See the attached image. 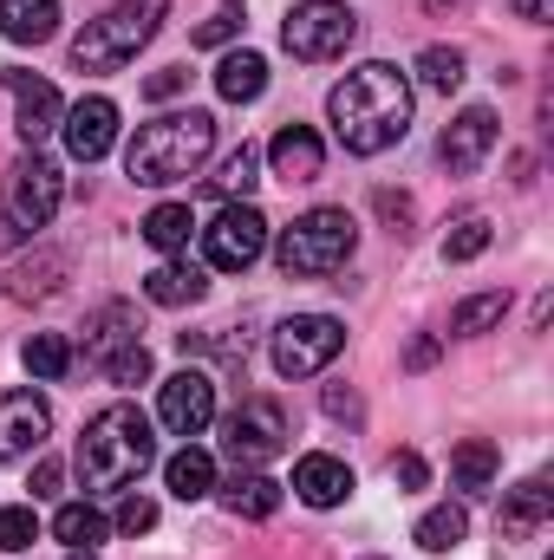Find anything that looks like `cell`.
<instances>
[{
	"mask_svg": "<svg viewBox=\"0 0 554 560\" xmlns=\"http://www.w3.org/2000/svg\"><path fill=\"white\" fill-rule=\"evenodd\" d=\"M326 118L353 156H379L412 131V79L385 59H366L326 92Z\"/></svg>",
	"mask_w": 554,
	"mask_h": 560,
	"instance_id": "6da1fadb",
	"label": "cell"
},
{
	"mask_svg": "<svg viewBox=\"0 0 554 560\" xmlns=\"http://www.w3.org/2000/svg\"><path fill=\"white\" fill-rule=\"evenodd\" d=\"M150 463H157V436H150V418L138 405H105L79 436V476H85L92 495L131 489Z\"/></svg>",
	"mask_w": 554,
	"mask_h": 560,
	"instance_id": "7a4b0ae2",
	"label": "cell"
},
{
	"mask_svg": "<svg viewBox=\"0 0 554 560\" xmlns=\"http://www.w3.org/2000/svg\"><path fill=\"white\" fill-rule=\"evenodd\" d=\"M209 150H216V118L209 112H170V118H150L131 138L125 170H131L138 189H170V183L196 176Z\"/></svg>",
	"mask_w": 554,
	"mask_h": 560,
	"instance_id": "3957f363",
	"label": "cell"
},
{
	"mask_svg": "<svg viewBox=\"0 0 554 560\" xmlns=\"http://www.w3.org/2000/svg\"><path fill=\"white\" fill-rule=\"evenodd\" d=\"M163 13H170V0H118L112 13L85 20V33L72 39V66L79 72H125L143 46L157 39Z\"/></svg>",
	"mask_w": 554,
	"mask_h": 560,
	"instance_id": "277c9868",
	"label": "cell"
},
{
	"mask_svg": "<svg viewBox=\"0 0 554 560\" xmlns=\"http://www.w3.org/2000/svg\"><path fill=\"white\" fill-rule=\"evenodd\" d=\"M359 248V222L346 209H307L293 229H280L275 242V261L287 280H320V275H339Z\"/></svg>",
	"mask_w": 554,
	"mask_h": 560,
	"instance_id": "5b68a950",
	"label": "cell"
},
{
	"mask_svg": "<svg viewBox=\"0 0 554 560\" xmlns=\"http://www.w3.org/2000/svg\"><path fill=\"white\" fill-rule=\"evenodd\" d=\"M59 196H66L59 163L39 156V150L20 156V163L7 170V189H0V255L20 248V242H33V235L59 215Z\"/></svg>",
	"mask_w": 554,
	"mask_h": 560,
	"instance_id": "8992f818",
	"label": "cell"
},
{
	"mask_svg": "<svg viewBox=\"0 0 554 560\" xmlns=\"http://www.w3.org/2000/svg\"><path fill=\"white\" fill-rule=\"evenodd\" d=\"M353 39H359V13L339 7V0H300V7L287 13V26H280V46H287L293 59H307V66L339 59Z\"/></svg>",
	"mask_w": 554,
	"mask_h": 560,
	"instance_id": "52a82bcc",
	"label": "cell"
},
{
	"mask_svg": "<svg viewBox=\"0 0 554 560\" xmlns=\"http://www.w3.org/2000/svg\"><path fill=\"white\" fill-rule=\"evenodd\" d=\"M346 352V326L333 313H293L275 332V372L280 378H313Z\"/></svg>",
	"mask_w": 554,
	"mask_h": 560,
	"instance_id": "ba28073f",
	"label": "cell"
},
{
	"mask_svg": "<svg viewBox=\"0 0 554 560\" xmlns=\"http://www.w3.org/2000/svg\"><path fill=\"white\" fill-rule=\"evenodd\" d=\"M262 248H268V215L249 209V202H222V215L203 229V255H209V268H222V275L255 268Z\"/></svg>",
	"mask_w": 554,
	"mask_h": 560,
	"instance_id": "9c48e42d",
	"label": "cell"
},
{
	"mask_svg": "<svg viewBox=\"0 0 554 560\" xmlns=\"http://www.w3.org/2000/svg\"><path fill=\"white\" fill-rule=\"evenodd\" d=\"M280 443H287V411H280L275 398H249L235 418L222 423V450L242 469H262L268 456H280Z\"/></svg>",
	"mask_w": 554,
	"mask_h": 560,
	"instance_id": "30bf717a",
	"label": "cell"
},
{
	"mask_svg": "<svg viewBox=\"0 0 554 560\" xmlns=\"http://www.w3.org/2000/svg\"><path fill=\"white\" fill-rule=\"evenodd\" d=\"M157 418L170 436H203L216 423V378L209 372H176L157 392Z\"/></svg>",
	"mask_w": 554,
	"mask_h": 560,
	"instance_id": "8fae6325",
	"label": "cell"
},
{
	"mask_svg": "<svg viewBox=\"0 0 554 560\" xmlns=\"http://www.w3.org/2000/svg\"><path fill=\"white\" fill-rule=\"evenodd\" d=\"M496 138H503L496 112H489V105H470V112L450 118V131H443V143H437V156H443L450 176H470V170H483V156L496 150Z\"/></svg>",
	"mask_w": 554,
	"mask_h": 560,
	"instance_id": "7c38bea8",
	"label": "cell"
},
{
	"mask_svg": "<svg viewBox=\"0 0 554 560\" xmlns=\"http://www.w3.org/2000/svg\"><path fill=\"white\" fill-rule=\"evenodd\" d=\"M46 430H53V411H46L39 392H7V398H0V463L33 456V450L46 443Z\"/></svg>",
	"mask_w": 554,
	"mask_h": 560,
	"instance_id": "4fadbf2b",
	"label": "cell"
},
{
	"mask_svg": "<svg viewBox=\"0 0 554 560\" xmlns=\"http://www.w3.org/2000/svg\"><path fill=\"white\" fill-rule=\"evenodd\" d=\"M59 131H66V150H72L79 163H99V156L118 143V105H112V98H79V105L59 118Z\"/></svg>",
	"mask_w": 554,
	"mask_h": 560,
	"instance_id": "5bb4252c",
	"label": "cell"
},
{
	"mask_svg": "<svg viewBox=\"0 0 554 560\" xmlns=\"http://www.w3.org/2000/svg\"><path fill=\"white\" fill-rule=\"evenodd\" d=\"M7 92H13V105H20V138L39 150V138H53L59 118H66L59 92H53L46 79H33V72H7Z\"/></svg>",
	"mask_w": 554,
	"mask_h": 560,
	"instance_id": "9a60e30c",
	"label": "cell"
},
{
	"mask_svg": "<svg viewBox=\"0 0 554 560\" xmlns=\"http://www.w3.org/2000/svg\"><path fill=\"white\" fill-rule=\"evenodd\" d=\"M138 332H143V326H138V306L112 300V306H99V313H92V326H85V359L105 372V365H112L125 346H143Z\"/></svg>",
	"mask_w": 554,
	"mask_h": 560,
	"instance_id": "2e32d148",
	"label": "cell"
},
{
	"mask_svg": "<svg viewBox=\"0 0 554 560\" xmlns=\"http://www.w3.org/2000/svg\"><path fill=\"white\" fill-rule=\"evenodd\" d=\"M268 156H275L280 183H313V176L326 170V143L313 138L307 125H280L275 143H268Z\"/></svg>",
	"mask_w": 554,
	"mask_h": 560,
	"instance_id": "e0dca14e",
	"label": "cell"
},
{
	"mask_svg": "<svg viewBox=\"0 0 554 560\" xmlns=\"http://www.w3.org/2000/svg\"><path fill=\"white\" fill-rule=\"evenodd\" d=\"M293 489H300V502H313V509H333V502H346L353 495V469L339 463V456H300L293 463Z\"/></svg>",
	"mask_w": 554,
	"mask_h": 560,
	"instance_id": "ac0fdd59",
	"label": "cell"
},
{
	"mask_svg": "<svg viewBox=\"0 0 554 560\" xmlns=\"http://www.w3.org/2000/svg\"><path fill=\"white\" fill-rule=\"evenodd\" d=\"M554 522V489L535 476V482H522V489H509V502H503V535L509 541H529V535H542Z\"/></svg>",
	"mask_w": 554,
	"mask_h": 560,
	"instance_id": "d6986e66",
	"label": "cell"
},
{
	"mask_svg": "<svg viewBox=\"0 0 554 560\" xmlns=\"http://www.w3.org/2000/svg\"><path fill=\"white\" fill-rule=\"evenodd\" d=\"M59 33V0H0V39L46 46Z\"/></svg>",
	"mask_w": 554,
	"mask_h": 560,
	"instance_id": "ffe728a7",
	"label": "cell"
},
{
	"mask_svg": "<svg viewBox=\"0 0 554 560\" xmlns=\"http://www.w3.org/2000/svg\"><path fill=\"white\" fill-rule=\"evenodd\" d=\"M163 482H170V495H176V502H203V495L216 489V456H209V450H196V443H183V450L163 463Z\"/></svg>",
	"mask_w": 554,
	"mask_h": 560,
	"instance_id": "44dd1931",
	"label": "cell"
},
{
	"mask_svg": "<svg viewBox=\"0 0 554 560\" xmlns=\"http://www.w3.org/2000/svg\"><path fill=\"white\" fill-rule=\"evenodd\" d=\"M143 293H150L157 306H196V300L209 293V280H203L196 261H163V268L143 275Z\"/></svg>",
	"mask_w": 554,
	"mask_h": 560,
	"instance_id": "7402d4cb",
	"label": "cell"
},
{
	"mask_svg": "<svg viewBox=\"0 0 554 560\" xmlns=\"http://www.w3.org/2000/svg\"><path fill=\"white\" fill-rule=\"evenodd\" d=\"M216 92H222L229 105H255V98L268 92V59H262V52H229V59L216 66Z\"/></svg>",
	"mask_w": 554,
	"mask_h": 560,
	"instance_id": "603a6c76",
	"label": "cell"
},
{
	"mask_svg": "<svg viewBox=\"0 0 554 560\" xmlns=\"http://www.w3.org/2000/svg\"><path fill=\"white\" fill-rule=\"evenodd\" d=\"M496 463H503V456H496L489 436H463V443L450 450V482L470 489V495H483V489L496 482Z\"/></svg>",
	"mask_w": 554,
	"mask_h": 560,
	"instance_id": "cb8c5ba5",
	"label": "cell"
},
{
	"mask_svg": "<svg viewBox=\"0 0 554 560\" xmlns=\"http://www.w3.org/2000/svg\"><path fill=\"white\" fill-rule=\"evenodd\" d=\"M222 502H229V515H249V522H268L280 509V482H268V476H235L229 489H222Z\"/></svg>",
	"mask_w": 554,
	"mask_h": 560,
	"instance_id": "d4e9b609",
	"label": "cell"
},
{
	"mask_svg": "<svg viewBox=\"0 0 554 560\" xmlns=\"http://www.w3.org/2000/svg\"><path fill=\"white\" fill-rule=\"evenodd\" d=\"M53 535H59L72 555H92V548L105 541V515H99L92 502H66V509L53 515Z\"/></svg>",
	"mask_w": 554,
	"mask_h": 560,
	"instance_id": "484cf974",
	"label": "cell"
},
{
	"mask_svg": "<svg viewBox=\"0 0 554 560\" xmlns=\"http://www.w3.org/2000/svg\"><path fill=\"white\" fill-rule=\"evenodd\" d=\"M59 280H66V255L20 261V268L7 275V300H46V293H59Z\"/></svg>",
	"mask_w": 554,
	"mask_h": 560,
	"instance_id": "4316f807",
	"label": "cell"
},
{
	"mask_svg": "<svg viewBox=\"0 0 554 560\" xmlns=\"http://www.w3.org/2000/svg\"><path fill=\"white\" fill-rule=\"evenodd\" d=\"M189 229H196V215H189L183 202H163V209L143 215V242L163 248V255H183V248H189Z\"/></svg>",
	"mask_w": 554,
	"mask_h": 560,
	"instance_id": "83f0119b",
	"label": "cell"
},
{
	"mask_svg": "<svg viewBox=\"0 0 554 560\" xmlns=\"http://www.w3.org/2000/svg\"><path fill=\"white\" fill-rule=\"evenodd\" d=\"M463 535H470V515H463L457 502H443V509L417 515V548H424V555H450Z\"/></svg>",
	"mask_w": 554,
	"mask_h": 560,
	"instance_id": "f1b7e54d",
	"label": "cell"
},
{
	"mask_svg": "<svg viewBox=\"0 0 554 560\" xmlns=\"http://www.w3.org/2000/svg\"><path fill=\"white\" fill-rule=\"evenodd\" d=\"M20 359H26V372H33V378H46V385H53V378H66V372H72V346H66V339H59V332H33V339H26V352H20Z\"/></svg>",
	"mask_w": 554,
	"mask_h": 560,
	"instance_id": "f546056e",
	"label": "cell"
},
{
	"mask_svg": "<svg viewBox=\"0 0 554 560\" xmlns=\"http://www.w3.org/2000/svg\"><path fill=\"white\" fill-rule=\"evenodd\" d=\"M503 313H509V293H503V287H489V293H470V300L450 313V332H489Z\"/></svg>",
	"mask_w": 554,
	"mask_h": 560,
	"instance_id": "4dcf8cb0",
	"label": "cell"
},
{
	"mask_svg": "<svg viewBox=\"0 0 554 560\" xmlns=\"http://www.w3.org/2000/svg\"><path fill=\"white\" fill-rule=\"evenodd\" d=\"M417 79H424L430 92H457V85H463V52H457V46H424V52H417Z\"/></svg>",
	"mask_w": 554,
	"mask_h": 560,
	"instance_id": "1f68e13d",
	"label": "cell"
},
{
	"mask_svg": "<svg viewBox=\"0 0 554 560\" xmlns=\"http://www.w3.org/2000/svg\"><path fill=\"white\" fill-rule=\"evenodd\" d=\"M255 170H262V150H255V143L229 150V156H222V176H216V196H249V189L262 183Z\"/></svg>",
	"mask_w": 554,
	"mask_h": 560,
	"instance_id": "d6a6232c",
	"label": "cell"
},
{
	"mask_svg": "<svg viewBox=\"0 0 554 560\" xmlns=\"http://www.w3.org/2000/svg\"><path fill=\"white\" fill-rule=\"evenodd\" d=\"M489 248V215H457L443 235V261H476Z\"/></svg>",
	"mask_w": 554,
	"mask_h": 560,
	"instance_id": "836d02e7",
	"label": "cell"
},
{
	"mask_svg": "<svg viewBox=\"0 0 554 560\" xmlns=\"http://www.w3.org/2000/svg\"><path fill=\"white\" fill-rule=\"evenodd\" d=\"M33 541H39V515H33L26 502H20V509H0V548H7V555H26Z\"/></svg>",
	"mask_w": 554,
	"mask_h": 560,
	"instance_id": "e575fe53",
	"label": "cell"
},
{
	"mask_svg": "<svg viewBox=\"0 0 554 560\" xmlns=\"http://www.w3.org/2000/svg\"><path fill=\"white\" fill-rule=\"evenodd\" d=\"M235 33H242V20H235V0H229V7L216 13V20H203V26L189 33V46H229Z\"/></svg>",
	"mask_w": 554,
	"mask_h": 560,
	"instance_id": "d590c367",
	"label": "cell"
},
{
	"mask_svg": "<svg viewBox=\"0 0 554 560\" xmlns=\"http://www.w3.org/2000/svg\"><path fill=\"white\" fill-rule=\"evenodd\" d=\"M105 378H112V385H143V378H150V352H143V346H125V352L105 365Z\"/></svg>",
	"mask_w": 554,
	"mask_h": 560,
	"instance_id": "8d00e7d4",
	"label": "cell"
},
{
	"mask_svg": "<svg viewBox=\"0 0 554 560\" xmlns=\"http://www.w3.org/2000/svg\"><path fill=\"white\" fill-rule=\"evenodd\" d=\"M157 528V502L150 495H125L118 502V535H150Z\"/></svg>",
	"mask_w": 554,
	"mask_h": 560,
	"instance_id": "74e56055",
	"label": "cell"
},
{
	"mask_svg": "<svg viewBox=\"0 0 554 560\" xmlns=\"http://www.w3.org/2000/svg\"><path fill=\"white\" fill-rule=\"evenodd\" d=\"M183 85H189V72H183V66H163V72H150V79H143V98H157V105H163V98H176Z\"/></svg>",
	"mask_w": 554,
	"mask_h": 560,
	"instance_id": "f35d334b",
	"label": "cell"
},
{
	"mask_svg": "<svg viewBox=\"0 0 554 560\" xmlns=\"http://www.w3.org/2000/svg\"><path fill=\"white\" fill-rule=\"evenodd\" d=\"M59 482H66V469H59L53 456H39V463H33V482H26V489H33V495H59Z\"/></svg>",
	"mask_w": 554,
	"mask_h": 560,
	"instance_id": "ab89813d",
	"label": "cell"
},
{
	"mask_svg": "<svg viewBox=\"0 0 554 560\" xmlns=\"http://www.w3.org/2000/svg\"><path fill=\"white\" fill-rule=\"evenodd\" d=\"M392 476H399L405 489H424V476H430V469H424V456H417V450H399V456H392Z\"/></svg>",
	"mask_w": 554,
	"mask_h": 560,
	"instance_id": "60d3db41",
	"label": "cell"
},
{
	"mask_svg": "<svg viewBox=\"0 0 554 560\" xmlns=\"http://www.w3.org/2000/svg\"><path fill=\"white\" fill-rule=\"evenodd\" d=\"M326 418H339V423H359V398H353L346 385H326Z\"/></svg>",
	"mask_w": 554,
	"mask_h": 560,
	"instance_id": "b9f144b4",
	"label": "cell"
},
{
	"mask_svg": "<svg viewBox=\"0 0 554 560\" xmlns=\"http://www.w3.org/2000/svg\"><path fill=\"white\" fill-rule=\"evenodd\" d=\"M516 7V20H529V26H549L554 20V0H509Z\"/></svg>",
	"mask_w": 554,
	"mask_h": 560,
	"instance_id": "7bdbcfd3",
	"label": "cell"
},
{
	"mask_svg": "<svg viewBox=\"0 0 554 560\" xmlns=\"http://www.w3.org/2000/svg\"><path fill=\"white\" fill-rule=\"evenodd\" d=\"M379 215H385V222H412V202L392 196V189H379Z\"/></svg>",
	"mask_w": 554,
	"mask_h": 560,
	"instance_id": "ee69618b",
	"label": "cell"
},
{
	"mask_svg": "<svg viewBox=\"0 0 554 560\" xmlns=\"http://www.w3.org/2000/svg\"><path fill=\"white\" fill-rule=\"evenodd\" d=\"M430 359H437V339H417L412 352H405V365H412V372H424Z\"/></svg>",
	"mask_w": 554,
	"mask_h": 560,
	"instance_id": "f6af8a7d",
	"label": "cell"
},
{
	"mask_svg": "<svg viewBox=\"0 0 554 560\" xmlns=\"http://www.w3.org/2000/svg\"><path fill=\"white\" fill-rule=\"evenodd\" d=\"M424 7H450V0H424Z\"/></svg>",
	"mask_w": 554,
	"mask_h": 560,
	"instance_id": "bcb514c9",
	"label": "cell"
},
{
	"mask_svg": "<svg viewBox=\"0 0 554 560\" xmlns=\"http://www.w3.org/2000/svg\"><path fill=\"white\" fill-rule=\"evenodd\" d=\"M72 560H92V555H72Z\"/></svg>",
	"mask_w": 554,
	"mask_h": 560,
	"instance_id": "7dc6e473",
	"label": "cell"
},
{
	"mask_svg": "<svg viewBox=\"0 0 554 560\" xmlns=\"http://www.w3.org/2000/svg\"><path fill=\"white\" fill-rule=\"evenodd\" d=\"M372 560H379V555H372Z\"/></svg>",
	"mask_w": 554,
	"mask_h": 560,
	"instance_id": "c3c4849f",
	"label": "cell"
}]
</instances>
